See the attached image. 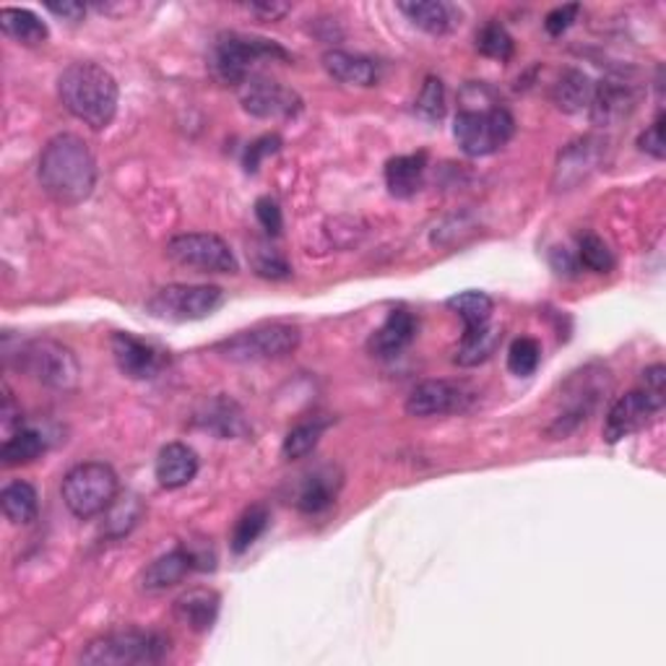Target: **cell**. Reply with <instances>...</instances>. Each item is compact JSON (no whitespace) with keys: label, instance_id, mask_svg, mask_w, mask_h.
<instances>
[{"label":"cell","instance_id":"cell-1","mask_svg":"<svg viewBox=\"0 0 666 666\" xmlns=\"http://www.w3.org/2000/svg\"><path fill=\"white\" fill-rule=\"evenodd\" d=\"M42 191L60 206H76L94 193L96 159L87 141L73 134H58L39 154Z\"/></svg>","mask_w":666,"mask_h":666},{"label":"cell","instance_id":"cell-2","mask_svg":"<svg viewBox=\"0 0 666 666\" xmlns=\"http://www.w3.org/2000/svg\"><path fill=\"white\" fill-rule=\"evenodd\" d=\"M58 96L76 120L102 130L115 120L120 89L107 68L96 62H71L58 79Z\"/></svg>","mask_w":666,"mask_h":666},{"label":"cell","instance_id":"cell-3","mask_svg":"<svg viewBox=\"0 0 666 666\" xmlns=\"http://www.w3.org/2000/svg\"><path fill=\"white\" fill-rule=\"evenodd\" d=\"M261 60H289V53L276 42L263 37H248V34H221L214 42L211 66L214 76L227 87H242L253 76L255 62Z\"/></svg>","mask_w":666,"mask_h":666},{"label":"cell","instance_id":"cell-4","mask_svg":"<svg viewBox=\"0 0 666 666\" xmlns=\"http://www.w3.org/2000/svg\"><path fill=\"white\" fill-rule=\"evenodd\" d=\"M117 482L115 469L102 461H87L79 463L62 476L60 495L66 508L73 513L76 518H94L110 508L117 500Z\"/></svg>","mask_w":666,"mask_h":666},{"label":"cell","instance_id":"cell-5","mask_svg":"<svg viewBox=\"0 0 666 666\" xmlns=\"http://www.w3.org/2000/svg\"><path fill=\"white\" fill-rule=\"evenodd\" d=\"M170 651V641L146 630H123L94 638L81 651L79 662L87 666H149L159 664Z\"/></svg>","mask_w":666,"mask_h":666},{"label":"cell","instance_id":"cell-6","mask_svg":"<svg viewBox=\"0 0 666 666\" xmlns=\"http://www.w3.org/2000/svg\"><path fill=\"white\" fill-rule=\"evenodd\" d=\"M300 338L302 336L297 325L261 323L219 342L214 346V352L221 354L229 363H266V359H282L295 354Z\"/></svg>","mask_w":666,"mask_h":666},{"label":"cell","instance_id":"cell-7","mask_svg":"<svg viewBox=\"0 0 666 666\" xmlns=\"http://www.w3.org/2000/svg\"><path fill=\"white\" fill-rule=\"evenodd\" d=\"M516 134V120L505 107H463L456 115L453 136L463 154L469 157H490L503 149Z\"/></svg>","mask_w":666,"mask_h":666},{"label":"cell","instance_id":"cell-8","mask_svg":"<svg viewBox=\"0 0 666 666\" xmlns=\"http://www.w3.org/2000/svg\"><path fill=\"white\" fill-rule=\"evenodd\" d=\"M19 367L34 380L55 391H73L81 380V365L73 349L55 338H34L19 352Z\"/></svg>","mask_w":666,"mask_h":666},{"label":"cell","instance_id":"cell-9","mask_svg":"<svg viewBox=\"0 0 666 666\" xmlns=\"http://www.w3.org/2000/svg\"><path fill=\"white\" fill-rule=\"evenodd\" d=\"M225 302V291L211 284H166L146 302V310L159 321H204Z\"/></svg>","mask_w":666,"mask_h":666},{"label":"cell","instance_id":"cell-10","mask_svg":"<svg viewBox=\"0 0 666 666\" xmlns=\"http://www.w3.org/2000/svg\"><path fill=\"white\" fill-rule=\"evenodd\" d=\"M166 259L198 274H238L240 263L219 234L187 232L166 242Z\"/></svg>","mask_w":666,"mask_h":666},{"label":"cell","instance_id":"cell-11","mask_svg":"<svg viewBox=\"0 0 666 666\" xmlns=\"http://www.w3.org/2000/svg\"><path fill=\"white\" fill-rule=\"evenodd\" d=\"M609 143L599 136L575 138L558 154L552 172V191L571 193L583 183H588L596 172L607 164Z\"/></svg>","mask_w":666,"mask_h":666},{"label":"cell","instance_id":"cell-12","mask_svg":"<svg viewBox=\"0 0 666 666\" xmlns=\"http://www.w3.org/2000/svg\"><path fill=\"white\" fill-rule=\"evenodd\" d=\"M476 393L458 380H425L406 395V414L416 420L443 414H463L474 406Z\"/></svg>","mask_w":666,"mask_h":666},{"label":"cell","instance_id":"cell-13","mask_svg":"<svg viewBox=\"0 0 666 666\" xmlns=\"http://www.w3.org/2000/svg\"><path fill=\"white\" fill-rule=\"evenodd\" d=\"M240 102L250 115L263 117V120H289L302 110V100L295 89L255 73L240 87Z\"/></svg>","mask_w":666,"mask_h":666},{"label":"cell","instance_id":"cell-14","mask_svg":"<svg viewBox=\"0 0 666 666\" xmlns=\"http://www.w3.org/2000/svg\"><path fill=\"white\" fill-rule=\"evenodd\" d=\"M662 409L664 395L645 391V388L620 395L607 412V420H604V440L615 446V443L624 440V437L635 435L638 429L648 427Z\"/></svg>","mask_w":666,"mask_h":666},{"label":"cell","instance_id":"cell-15","mask_svg":"<svg viewBox=\"0 0 666 666\" xmlns=\"http://www.w3.org/2000/svg\"><path fill=\"white\" fill-rule=\"evenodd\" d=\"M641 100V92L630 79H604L601 83H594V96L588 104V117L594 125L601 128H612V125L622 123L624 117L633 115Z\"/></svg>","mask_w":666,"mask_h":666},{"label":"cell","instance_id":"cell-16","mask_svg":"<svg viewBox=\"0 0 666 666\" xmlns=\"http://www.w3.org/2000/svg\"><path fill=\"white\" fill-rule=\"evenodd\" d=\"M110 346H113L117 370H120L125 378L149 380L162 370V352H157L151 344L136 338L134 333H115Z\"/></svg>","mask_w":666,"mask_h":666},{"label":"cell","instance_id":"cell-17","mask_svg":"<svg viewBox=\"0 0 666 666\" xmlns=\"http://www.w3.org/2000/svg\"><path fill=\"white\" fill-rule=\"evenodd\" d=\"M193 571H204L196 552L187 550V547H177V550L166 552L162 558L151 562V565H146V571L141 573L138 583H141L143 592L159 594L166 592V588L177 586V583L185 581Z\"/></svg>","mask_w":666,"mask_h":666},{"label":"cell","instance_id":"cell-18","mask_svg":"<svg viewBox=\"0 0 666 666\" xmlns=\"http://www.w3.org/2000/svg\"><path fill=\"white\" fill-rule=\"evenodd\" d=\"M338 490H342V471L333 467L312 469L302 476L300 487H297L295 505L308 516H315V513L331 508Z\"/></svg>","mask_w":666,"mask_h":666},{"label":"cell","instance_id":"cell-19","mask_svg":"<svg viewBox=\"0 0 666 666\" xmlns=\"http://www.w3.org/2000/svg\"><path fill=\"white\" fill-rule=\"evenodd\" d=\"M154 474L164 490L185 487L198 474V453L185 443H170L159 450Z\"/></svg>","mask_w":666,"mask_h":666},{"label":"cell","instance_id":"cell-20","mask_svg":"<svg viewBox=\"0 0 666 666\" xmlns=\"http://www.w3.org/2000/svg\"><path fill=\"white\" fill-rule=\"evenodd\" d=\"M414 336L416 318L409 310H393L391 315L386 318V323L372 333L370 342H367V349H370L372 357L391 359L399 357V354L414 342Z\"/></svg>","mask_w":666,"mask_h":666},{"label":"cell","instance_id":"cell-21","mask_svg":"<svg viewBox=\"0 0 666 666\" xmlns=\"http://www.w3.org/2000/svg\"><path fill=\"white\" fill-rule=\"evenodd\" d=\"M323 68L333 81L349 83V87H375L380 81L378 62L346 50L323 53Z\"/></svg>","mask_w":666,"mask_h":666},{"label":"cell","instance_id":"cell-22","mask_svg":"<svg viewBox=\"0 0 666 666\" xmlns=\"http://www.w3.org/2000/svg\"><path fill=\"white\" fill-rule=\"evenodd\" d=\"M219 594L208 588H191L175 599V620L193 633H206L219 617Z\"/></svg>","mask_w":666,"mask_h":666},{"label":"cell","instance_id":"cell-23","mask_svg":"<svg viewBox=\"0 0 666 666\" xmlns=\"http://www.w3.org/2000/svg\"><path fill=\"white\" fill-rule=\"evenodd\" d=\"M196 422L200 429L214 433L217 437H221V440H229V437H245L250 429L242 409L234 404L232 399H225V395L208 401V404L196 414Z\"/></svg>","mask_w":666,"mask_h":666},{"label":"cell","instance_id":"cell-24","mask_svg":"<svg viewBox=\"0 0 666 666\" xmlns=\"http://www.w3.org/2000/svg\"><path fill=\"white\" fill-rule=\"evenodd\" d=\"M425 172H427L425 154H406L391 159V162L386 164L388 193L395 198L416 196L422 183H425Z\"/></svg>","mask_w":666,"mask_h":666},{"label":"cell","instance_id":"cell-25","mask_svg":"<svg viewBox=\"0 0 666 666\" xmlns=\"http://www.w3.org/2000/svg\"><path fill=\"white\" fill-rule=\"evenodd\" d=\"M399 11L416 30L435 34V37H443L456 26V9L440 0H409V3H399Z\"/></svg>","mask_w":666,"mask_h":666},{"label":"cell","instance_id":"cell-26","mask_svg":"<svg viewBox=\"0 0 666 666\" xmlns=\"http://www.w3.org/2000/svg\"><path fill=\"white\" fill-rule=\"evenodd\" d=\"M592 96H594V81L583 71H575V68L562 71L558 83L552 87V102L567 115L588 110Z\"/></svg>","mask_w":666,"mask_h":666},{"label":"cell","instance_id":"cell-27","mask_svg":"<svg viewBox=\"0 0 666 666\" xmlns=\"http://www.w3.org/2000/svg\"><path fill=\"white\" fill-rule=\"evenodd\" d=\"M0 30L13 42L24 47H39L47 39V24L42 21L37 13L30 9H3L0 11Z\"/></svg>","mask_w":666,"mask_h":666},{"label":"cell","instance_id":"cell-28","mask_svg":"<svg viewBox=\"0 0 666 666\" xmlns=\"http://www.w3.org/2000/svg\"><path fill=\"white\" fill-rule=\"evenodd\" d=\"M500 338H503V333H500L497 325H492V323L484 325V329H476V331H463L461 342H458V346H456L453 363L461 367H476V365L487 363L500 346Z\"/></svg>","mask_w":666,"mask_h":666},{"label":"cell","instance_id":"cell-29","mask_svg":"<svg viewBox=\"0 0 666 666\" xmlns=\"http://www.w3.org/2000/svg\"><path fill=\"white\" fill-rule=\"evenodd\" d=\"M0 505H3L5 518H9L11 524H32L39 510L37 490H34L30 482H11L9 487H3V492H0Z\"/></svg>","mask_w":666,"mask_h":666},{"label":"cell","instance_id":"cell-30","mask_svg":"<svg viewBox=\"0 0 666 666\" xmlns=\"http://www.w3.org/2000/svg\"><path fill=\"white\" fill-rule=\"evenodd\" d=\"M448 308L461 315V321L467 323V331L484 329V325L492 323V310H495V302H492L490 295L484 291H461V295L450 297Z\"/></svg>","mask_w":666,"mask_h":666},{"label":"cell","instance_id":"cell-31","mask_svg":"<svg viewBox=\"0 0 666 666\" xmlns=\"http://www.w3.org/2000/svg\"><path fill=\"white\" fill-rule=\"evenodd\" d=\"M45 453V437L34 429H16L3 440L0 448V458H3L5 467H21V463H32Z\"/></svg>","mask_w":666,"mask_h":666},{"label":"cell","instance_id":"cell-32","mask_svg":"<svg viewBox=\"0 0 666 666\" xmlns=\"http://www.w3.org/2000/svg\"><path fill=\"white\" fill-rule=\"evenodd\" d=\"M325 427H329L325 420L300 422L297 427H291L282 443V456L287 458V461H297V458L310 456L312 450L318 448V443H321Z\"/></svg>","mask_w":666,"mask_h":666},{"label":"cell","instance_id":"cell-33","mask_svg":"<svg viewBox=\"0 0 666 666\" xmlns=\"http://www.w3.org/2000/svg\"><path fill=\"white\" fill-rule=\"evenodd\" d=\"M268 510L266 505H253V508H248L242 516L238 518V524H234L232 531V552L242 554L245 550H250V544H255V541L261 539V533L266 531L268 526Z\"/></svg>","mask_w":666,"mask_h":666},{"label":"cell","instance_id":"cell-34","mask_svg":"<svg viewBox=\"0 0 666 666\" xmlns=\"http://www.w3.org/2000/svg\"><path fill=\"white\" fill-rule=\"evenodd\" d=\"M476 50L482 53L484 58L503 62L513 55V37L500 21H490V24H484L482 30L476 32Z\"/></svg>","mask_w":666,"mask_h":666},{"label":"cell","instance_id":"cell-35","mask_svg":"<svg viewBox=\"0 0 666 666\" xmlns=\"http://www.w3.org/2000/svg\"><path fill=\"white\" fill-rule=\"evenodd\" d=\"M414 113L427 123L443 120V115H446V89H443L440 79L427 76L425 87H422V92L414 102Z\"/></svg>","mask_w":666,"mask_h":666},{"label":"cell","instance_id":"cell-36","mask_svg":"<svg viewBox=\"0 0 666 666\" xmlns=\"http://www.w3.org/2000/svg\"><path fill=\"white\" fill-rule=\"evenodd\" d=\"M578 259L588 271L596 274H609L615 268V255L599 234H583L578 242Z\"/></svg>","mask_w":666,"mask_h":666},{"label":"cell","instance_id":"cell-37","mask_svg":"<svg viewBox=\"0 0 666 666\" xmlns=\"http://www.w3.org/2000/svg\"><path fill=\"white\" fill-rule=\"evenodd\" d=\"M539 359H541V346H539L537 338L520 336L510 344V349H508V370L513 375H520V378H526V375L537 372Z\"/></svg>","mask_w":666,"mask_h":666},{"label":"cell","instance_id":"cell-38","mask_svg":"<svg viewBox=\"0 0 666 666\" xmlns=\"http://www.w3.org/2000/svg\"><path fill=\"white\" fill-rule=\"evenodd\" d=\"M250 263H253L255 274L263 276V279H287L291 274L289 263L274 248H268L266 242H255L253 250H250Z\"/></svg>","mask_w":666,"mask_h":666},{"label":"cell","instance_id":"cell-39","mask_svg":"<svg viewBox=\"0 0 666 666\" xmlns=\"http://www.w3.org/2000/svg\"><path fill=\"white\" fill-rule=\"evenodd\" d=\"M107 510H110L107 526L113 529L115 537H123V533H128L138 524V518L143 516V508H141V503H138L136 495L115 500V503L110 505Z\"/></svg>","mask_w":666,"mask_h":666},{"label":"cell","instance_id":"cell-40","mask_svg":"<svg viewBox=\"0 0 666 666\" xmlns=\"http://www.w3.org/2000/svg\"><path fill=\"white\" fill-rule=\"evenodd\" d=\"M638 149L645 151L648 157L654 159H664L666 154V138H664V115H658L654 125H648V128L643 130L641 136H638Z\"/></svg>","mask_w":666,"mask_h":666},{"label":"cell","instance_id":"cell-41","mask_svg":"<svg viewBox=\"0 0 666 666\" xmlns=\"http://www.w3.org/2000/svg\"><path fill=\"white\" fill-rule=\"evenodd\" d=\"M279 149H282L279 136H263V138H259V141H253L245 151V170L259 172L263 159H266L268 154H276Z\"/></svg>","mask_w":666,"mask_h":666},{"label":"cell","instance_id":"cell-42","mask_svg":"<svg viewBox=\"0 0 666 666\" xmlns=\"http://www.w3.org/2000/svg\"><path fill=\"white\" fill-rule=\"evenodd\" d=\"M578 11H581V5H560V9H554V11H550L547 13V19H544V30L552 34V37H560L562 32H567L573 26V21H575V16H578Z\"/></svg>","mask_w":666,"mask_h":666},{"label":"cell","instance_id":"cell-43","mask_svg":"<svg viewBox=\"0 0 666 666\" xmlns=\"http://www.w3.org/2000/svg\"><path fill=\"white\" fill-rule=\"evenodd\" d=\"M255 217H259L261 227L266 229L268 234L282 232V208L274 198H259V204H255Z\"/></svg>","mask_w":666,"mask_h":666},{"label":"cell","instance_id":"cell-44","mask_svg":"<svg viewBox=\"0 0 666 666\" xmlns=\"http://www.w3.org/2000/svg\"><path fill=\"white\" fill-rule=\"evenodd\" d=\"M0 416H3V429H5V437L16 433V429H21V409L16 406V401H13V395L9 388H5V395H3V409H0Z\"/></svg>","mask_w":666,"mask_h":666},{"label":"cell","instance_id":"cell-45","mask_svg":"<svg viewBox=\"0 0 666 666\" xmlns=\"http://www.w3.org/2000/svg\"><path fill=\"white\" fill-rule=\"evenodd\" d=\"M245 11L255 13V16L266 19V21H279L282 16H287L291 11L289 3H250L245 5Z\"/></svg>","mask_w":666,"mask_h":666},{"label":"cell","instance_id":"cell-46","mask_svg":"<svg viewBox=\"0 0 666 666\" xmlns=\"http://www.w3.org/2000/svg\"><path fill=\"white\" fill-rule=\"evenodd\" d=\"M643 388L645 391L656 393V395H664L666 393V367L664 365H654L648 367V370L643 372Z\"/></svg>","mask_w":666,"mask_h":666},{"label":"cell","instance_id":"cell-47","mask_svg":"<svg viewBox=\"0 0 666 666\" xmlns=\"http://www.w3.org/2000/svg\"><path fill=\"white\" fill-rule=\"evenodd\" d=\"M47 11H53L55 16L66 21H81L83 13H87V5L76 3V0H71V3H47Z\"/></svg>","mask_w":666,"mask_h":666}]
</instances>
